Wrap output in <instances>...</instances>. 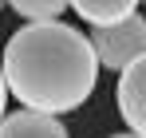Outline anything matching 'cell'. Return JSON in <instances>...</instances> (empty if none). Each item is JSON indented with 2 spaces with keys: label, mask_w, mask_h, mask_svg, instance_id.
Masks as SVG:
<instances>
[{
  "label": "cell",
  "mask_w": 146,
  "mask_h": 138,
  "mask_svg": "<svg viewBox=\"0 0 146 138\" xmlns=\"http://www.w3.org/2000/svg\"><path fill=\"white\" fill-rule=\"evenodd\" d=\"M4 4L24 20H59L67 12V0H4Z\"/></svg>",
  "instance_id": "8992f818"
},
{
  "label": "cell",
  "mask_w": 146,
  "mask_h": 138,
  "mask_svg": "<svg viewBox=\"0 0 146 138\" xmlns=\"http://www.w3.org/2000/svg\"><path fill=\"white\" fill-rule=\"evenodd\" d=\"M0 138H67V126L59 122V115L24 107V111L0 115Z\"/></svg>",
  "instance_id": "277c9868"
},
{
  "label": "cell",
  "mask_w": 146,
  "mask_h": 138,
  "mask_svg": "<svg viewBox=\"0 0 146 138\" xmlns=\"http://www.w3.org/2000/svg\"><path fill=\"white\" fill-rule=\"evenodd\" d=\"M0 75L12 99L32 111H79L99 83V59L83 32L63 20H28L0 55Z\"/></svg>",
  "instance_id": "6da1fadb"
},
{
  "label": "cell",
  "mask_w": 146,
  "mask_h": 138,
  "mask_svg": "<svg viewBox=\"0 0 146 138\" xmlns=\"http://www.w3.org/2000/svg\"><path fill=\"white\" fill-rule=\"evenodd\" d=\"M111 138H138V134H134V130H130V134H111Z\"/></svg>",
  "instance_id": "ba28073f"
},
{
  "label": "cell",
  "mask_w": 146,
  "mask_h": 138,
  "mask_svg": "<svg viewBox=\"0 0 146 138\" xmlns=\"http://www.w3.org/2000/svg\"><path fill=\"white\" fill-rule=\"evenodd\" d=\"M87 40L95 47L99 67L122 71L130 59H138L146 51V20L138 12H130V16H122V20H115V24H95V28L87 32Z\"/></svg>",
  "instance_id": "7a4b0ae2"
},
{
  "label": "cell",
  "mask_w": 146,
  "mask_h": 138,
  "mask_svg": "<svg viewBox=\"0 0 146 138\" xmlns=\"http://www.w3.org/2000/svg\"><path fill=\"white\" fill-rule=\"evenodd\" d=\"M67 8H75V16L91 24H115L130 12H138V0H67Z\"/></svg>",
  "instance_id": "5b68a950"
},
{
  "label": "cell",
  "mask_w": 146,
  "mask_h": 138,
  "mask_svg": "<svg viewBox=\"0 0 146 138\" xmlns=\"http://www.w3.org/2000/svg\"><path fill=\"white\" fill-rule=\"evenodd\" d=\"M115 99H119V115L126 122V130H134L138 138H146V51L119 71Z\"/></svg>",
  "instance_id": "3957f363"
},
{
  "label": "cell",
  "mask_w": 146,
  "mask_h": 138,
  "mask_svg": "<svg viewBox=\"0 0 146 138\" xmlns=\"http://www.w3.org/2000/svg\"><path fill=\"white\" fill-rule=\"evenodd\" d=\"M4 103H8V87H4V75H0V115H4Z\"/></svg>",
  "instance_id": "52a82bcc"
}]
</instances>
